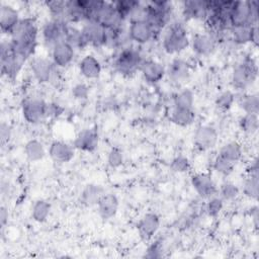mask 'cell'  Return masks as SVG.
Here are the masks:
<instances>
[{"label":"cell","instance_id":"1","mask_svg":"<svg viewBox=\"0 0 259 259\" xmlns=\"http://www.w3.org/2000/svg\"><path fill=\"white\" fill-rule=\"evenodd\" d=\"M38 36V26L34 18H21L10 35L13 50L28 60L35 52Z\"/></svg>","mask_w":259,"mask_h":259},{"label":"cell","instance_id":"2","mask_svg":"<svg viewBox=\"0 0 259 259\" xmlns=\"http://www.w3.org/2000/svg\"><path fill=\"white\" fill-rule=\"evenodd\" d=\"M190 46L187 29L180 21H173L165 28L162 47L168 55H177L184 52Z\"/></svg>","mask_w":259,"mask_h":259},{"label":"cell","instance_id":"3","mask_svg":"<svg viewBox=\"0 0 259 259\" xmlns=\"http://www.w3.org/2000/svg\"><path fill=\"white\" fill-rule=\"evenodd\" d=\"M146 21L159 33L170 23L172 15V3L169 1H150L145 3Z\"/></svg>","mask_w":259,"mask_h":259},{"label":"cell","instance_id":"4","mask_svg":"<svg viewBox=\"0 0 259 259\" xmlns=\"http://www.w3.org/2000/svg\"><path fill=\"white\" fill-rule=\"evenodd\" d=\"M26 59L15 53L10 40H2L0 45L1 73L9 80H14L22 70Z\"/></svg>","mask_w":259,"mask_h":259},{"label":"cell","instance_id":"5","mask_svg":"<svg viewBox=\"0 0 259 259\" xmlns=\"http://www.w3.org/2000/svg\"><path fill=\"white\" fill-rule=\"evenodd\" d=\"M258 15L257 1H234L230 14V25L231 27L256 25L258 24Z\"/></svg>","mask_w":259,"mask_h":259},{"label":"cell","instance_id":"6","mask_svg":"<svg viewBox=\"0 0 259 259\" xmlns=\"http://www.w3.org/2000/svg\"><path fill=\"white\" fill-rule=\"evenodd\" d=\"M144 60L145 59L143 58L141 52L131 45L119 49L114 59L113 67L121 75L131 77L140 71V67Z\"/></svg>","mask_w":259,"mask_h":259},{"label":"cell","instance_id":"7","mask_svg":"<svg viewBox=\"0 0 259 259\" xmlns=\"http://www.w3.org/2000/svg\"><path fill=\"white\" fill-rule=\"evenodd\" d=\"M257 75L258 68L256 62L252 58H245L233 69L231 82L234 88L243 90L251 86L256 81Z\"/></svg>","mask_w":259,"mask_h":259},{"label":"cell","instance_id":"8","mask_svg":"<svg viewBox=\"0 0 259 259\" xmlns=\"http://www.w3.org/2000/svg\"><path fill=\"white\" fill-rule=\"evenodd\" d=\"M21 113L26 122L39 123L48 117V103L39 97H28L22 101Z\"/></svg>","mask_w":259,"mask_h":259},{"label":"cell","instance_id":"9","mask_svg":"<svg viewBox=\"0 0 259 259\" xmlns=\"http://www.w3.org/2000/svg\"><path fill=\"white\" fill-rule=\"evenodd\" d=\"M70 23L65 19L51 18L41 27V37L45 46L52 49L58 42L64 40L65 32Z\"/></svg>","mask_w":259,"mask_h":259},{"label":"cell","instance_id":"10","mask_svg":"<svg viewBox=\"0 0 259 259\" xmlns=\"http://www.w3.org/2000/svg\"><path fill=\"white\" fill-rule=\"evenodd\" d=\"M58 67L53 63V61L41 58L34 57L30 61V71L34 79L39 83L52 82L57 75Z\"/></svg>","mask_w":259,"mask_h":259},{"label":"cell","instance_id":"11","mask_svg":"<svg viewBox=\"0 0 259 259\" xmlns=\"http://www.w3.org/2000/svg\"><path fill=\"white\" fill-rule=\"evenodd\" d=\"M191 185L195 192L204 199L218 194V187L212 177L208 173H195L190 179Z\"/></svg>","mask_w":259,"mask_h":259},{"label":"cell","instance_id":"12","mask_svg":"<svg viewBox=\"0 0 259 259\" xmlns=\"http://www.w3.org/2000/svg\"><path fill=\"white\" fill-rule=\"evenodd\" d=\"M219 135L214 127L210 125H199L193 135V144L199 151H207L215 147Z\"/></svg>","mask_w":259,"mask_h":259},{"label":"cell","instance_id":"13","mask_svg":"<svg viewBox=\"0 0 259 259\" xmlns=\"http://www.w3.org/2000/svg\"><path fill=\"white\" fill-rule=\"evenodd\" d=\"M157 32L147 21H133L130 22L127 28V36L131 41L138 45H144L152 40Z\"/></svg>","mask_w":259,"mask_h":259},{"label":"cell","instance_id":"14","mask_svg":"<svg viewBox=\"0 0 259 259\" xmlns=\"http://www.w3.org/2000/svg\"><path fill=\"white\" fill-rule=\"evenodd\" d=\"M218 42L206 31L194 33L190 38V46L192 51L200 57H207L211 55L217 49Z\"/></svg>","mask_w":259,"mask_h":259},{"label":"cell","instance_id":"15","mask_svg":"<svg viewBox=\"0 0 259 259\" xmlns=\"http://www.w3.org/2000/svg\"><path fill=\"white\" fill-rule=\"evenodd\" d=\"M89 46L101 48L106 46V29L96 21H86L81 28Z\"/></svg>","mask_w":259,"mask_h":259},{"label":"cell","instance_id":"16","mask_svg":"<svg viewBox=\"0 0 259 259\" xmlns=\"http://www.w3.org/2000/svg\"><path fill=\"white\" fill-rule=\"evenodd\" d=\"M182 16L186 20H205L208 14L207 1L186 0L182 2Z\"/></svg>","mask_w":259,"mask_h":259},{"label":"cell","instance_id":"17","mask_svg":"<svg viewBox=\"0 0 259 259\" xmlns=\"http://www.w3.org/2000/svg\"><path fill=\"white\" fill-rule=\"evenodd\" d=\"M160 218L155 212L145 213L140 221L138 222V232L142 240L149 241L151 240L160 228Z\"/></svg>","mask_w":259,"mask_h":259},{"label":"cell","instance_id":"18","mask_svg":"<svg viewBox=\"0 0 259 259\" xmlns=\"http://www.w3.org/2000/svg\"><path fill=\"white\" fill-rule=\"evenodd\" d=\"M75 50L65 40L58 42L51 49V57L53 63L58 68L68 67L74 59Z\"/></svg>","mask_w":259,"mask_h":259},{"label":"cell","instance_id":"19","mask_svg":"<svg viewBox=\"0 0 259 259\" xmlns=\"http://www.w3.org/2000/svg\"><path fill=\"white\" fill-rule=\"evenodd\" d=\"M143 78L151 84L160 82L166 75V68L156 60H144L140 67Z\"/></svg>","mask_w":259,"mask_h":259},{"label":"cell","instance_id":"20","mask_svg":"<svg viewBox=\"0 0 259 259\" xmlns=\"http://www.w3.org/2000/svg\"><path fill=\"white\" fill-rule=\"evenodd\" d=\"M49 156L56 163H68L75 156V148L66 142L54 141L50 145Z\"/></svg>","mask_w":259,"mask_h":259},{"label":"cell","instance_id":"21","mask_svg":"<svg viewBox=\"0 0 259 259\" xmlns=\"http://www.w3.org/2000/svg\"><path fill=\"white\" fill-rule=\"evenodd\" d=\"M166 75L174 83H183L190 76V67L181 58H174L166 68Z\"/></svg>","mask_w":259,"mask_h":259},{"label":"cell","instance_id":"22","mask_svg":"<svg viewBox=\"0 0 259 259\" xmlns=\"http://www.w3.org/2000/svg\"><path fill=\"white\" fill-rule=\"evenodd\" d=\"M99 145V136L95 130L85 128L75 138L73 146L75 149L83 152H94Z\"/></svg>","mask_w":259,"mask_h":259},{"label":"cell","instance_id":"23","mask_svg":"<svg viewBox=\"0 0 259 259\" xmlns=\"http://www.w3.org/2000/svg\"><path fill=\"white\" fill-rule=\"evenodd\" d=\"M65 19L71 23L87 21V0L66 1Z\"/></svg>","mask_w":259,"mask_h":259},{"label":"cell","instance_id":"24","mask_svg":"<svg viewBox=\"0 0 259 259\" xmlns=\"http://www.w3.org/2000/svg\"><path fill=\"white\" fill-rule=\"evenodd\" d=\"M18 11L8 4H2L0 8V28L4 34L11 35L20 21Z\"/></svg>","mask_w":259,"mask_h":259},{"label":"cell","instance_id":"25","mask_svg":"<svg viewBox=\"0 0 259 259\" xmlns=\"http://www.w3.org/2000/svg\"><path fill=\"white\" fill-rule=\"evenodd\" d=\"M118 198L113 193H104L97 203L98 214L105 221L114 218L118 211Z\"/></svg>","mask_w":259,"mask_h":259},{"label":"cell","instance_id":"26","mask_svg":"<svg viewBox=\"0 0 259 259\" xmlns=\"http://www.w3.org/2000/svg\"><path fill=\"white\" fill-rule=\"evenodd\" d=\"M79 73L86 79H97L101 75L102 67L99 60L93 55H85L78 64Z\"/></svg>","mask_w":259,"mask_h":259},{"label":"cell","instance_id":"27","mask_svg":"<svg viewBox=\"0 0 259 259\" xmlns=\"http://www.w3.org/2000/svg\"><path fill=\"white\" fill-rule=\"evenodd\" d=\"M104 193V189L101 185L93 183L87 184L81 192L80 201L85 206H94L97 205Z\"/></svg>","mask_w":259,"mask_h":259},{"label":"cell","instance_id":"28","mask_svg":"<svg viewBox=\"0 0 259 259\" xmlns=\"http://www.w3.org/2000/svg\"><path fill=\"white\" fill-rule=\"evenodd\" d=\"M64 40L69 44L75 51L76 50H84L89 45L82 32V30L72 24H69L66 32Z\"/></svg>","mask_w":259,"mask_h":259},{"label":"cell","instance_id":"29","mask_svg":"<svg viewBox=\"0 0 259 259\" xmlns=\"http://www.w3.org/2000/svg\"><path fill=\"white\" fill-rule=\"evenodd\" d=\"M218 155L235 164L240 161L243 156L242 145L237 141L227 142L221 146Z\"/></svg>","mask_w":259,"mask_h":259},{"label":"cell","instance_id":"30","mask_svg":"<svg viewBox=\"0 0 259 259\" xmlns=\"http://www.w3.org/2000/svg\"><path fill=\"white\" fill-rule=\"evenodd\" d=\"M170 121L178 126H188L193 123L195 119V113L193 109L179 108L173 106L170 111Z\"/></svg>","mask_w":259,"mask_h":259},{"label":"cell","instance_id":"31","mask_svg":"<svg viewBox=\"0 0 259 259\" xmlns=\"http://www.w3.org/2000/svg\"><path fill=\"white\" fill-rule=\"evenodd\" d=\"M24 154L28 161L37 162L42 160L46 156V149L40 141L31 139L24 145Z\"/></svg>","mask_w":259,"mask_h":259},{"label":"cell","instance_id":"32","mask_svg":"<svg viewBox=\"0 0 259 259\" xmlns=\"http://www.w3.org/2000/svg\"><path fill=\"white\" fill-rule=\"evenodd\" d=\"M251 27L249 25L242 26H232L229 29L231 40L238 46H245L250 42Z\"/></svg>","mask_w":259,"mask_h":259},{"label":"cell","instance_id":"33","mask_svg":"<svg viewBox=\"0 0 259 259\" xmlns=\"http://www.w3.org/2000/svg\"><path fill=\"white\" fill-rule=\"evenodd\" d=\"M51 204L45 199H37L31 207V218L36 223H45L51 213Z\"/></svg>","mask_w":259,"mask_h":259},{"label":"cell","instance_id":"34","mask_svg":"<svg viewBox=\"0 0 259 259\" xmlns=\"http://www.w3.org/2000/svg\"><path fill=\"white\" fill-rule=\"evenodd\" d=\"M239 127L247 135H254L259 127L258 114L244 113L239 119Z\"/></svg>","mask_w":259,"mask_h":259},{"label":"cell","instance_id":"35","mask_svg":"<svg viewBox=\"0 0 259 259\" xmlns=\"http://www.w3.org/2000/svg\"><path fill=\"white\" fill-rule=\"evenodd\" d=\"M173 103L175 107L179 108H189L193 109L194 104V94L193 92L188 89H182L179 92H177L173 97Z\"/></svg>","mask_w":259,"mask_h":259},{"label":"cell","instance_id":"36","mask_svg":"<svg viewBox=\"0 0 259 259\" xmlns=\"http://www.w3.org/2000/svg\"><path fill=\"white\" fill-rule=\"evenodd\" d=\"M239 105L245 113L258 114L259 112V97L256 93L245 94L240 99Z\"/></svg>","mask_w":259,"mask_h":259},{"label":"cell","instance_id":"37","mask_svg":"<svg viewBox=\"0 0 259 259\" xmlns=\"http://www.w3.org/2000/svg\"><path fill=\"white\" fill-rule=\"evenodd\" d=\"M258 185H259V175H247L242 186V191L244 195L251 199L256 200L259 195Z\"/></svg>","mask_w":259,"mask_h":259},{"label":"cell","instance_id":"38","mask_svg":"<svg viewBox=\"0 0 259 259\" xmlns=\"http://www.w3.org/2000/svg\"><path fill=\"white\" fill-rule=\"evenodd\" d=\"M139 2L140 1H136V0H119V1H114L113 5L116 12L120 16V18L123 21H125V20H128L134 8L138 5Z\"/></svg>","mask_w":259,"mask_h":259},{"label":"cell","instance_id":"39","mask_svg":"<svg viewBox=\"0 0 259 259\" xmlns=\"http://www.w3.org/2000/svg\"><path fill=\"white\" fill-rule=\"evenodd\" d=\"M218 192L224 200H234L239 196L240 189L235 183L231 181H225L221 184Z\"/></svg>","mask_w":259,"mask_h":259},{"label":"cell","instance_id":"40","mask_svg":"<svg viewBox=\"0 0 259 259\" xmlns=\"http://www.w3.org/2000/svg\"><path fill=\"white\" fill-rule=\"evenodd\" d=\"M234 102H235V94L231 90H226L219 93L214 99L215 106L223 111L229 110L233 106Z\"/></svg>","mask_w":259,"mask_h":259},{"label":"cell","instance_id":"41","mask_svg":"<svg viewBox=\"0 0 259 259\" xmlns=\"http://www.w3.org/2000/svg\"><path fill=\"white\" fill-rule=\"evenodd\" d=\"M45 4H46V7L48 8L52 18L65 19L66 1H64V0H52V1L45 2Z\"/></svg>","mask_w":259,"mask_h":259},{"label":"cell","instance_id":"42","mask_svg":"<svg viewBox=\"0 0 259 259\" xmlns=\"http://www.w3.org/2000/svg\"><path fill=\"white\" fill-rule=\"evenodd\" d=\"M234 163L222 158L221 156L217 155L212 161V168L215 172L223 176H230L234 171Z\"/></svg>","mask_w":259,"mask_h":259},{"label":"cell","instance_id":"43","mask_svg":"<svg viewBox=\"0 0 259 259\" xmlns=\"http://www.w3.org/2000/svg\"><path fill=\"white\" fill-rule=\"evenodd\" d=\"M223 207H224V199L220 195L215 194L207 199V202L205 205V211L209 217L215 218L223 210Z\"/></svg>","mask_w":259,"mask_h":259},{"label":"cell","instance_id":"44","mask_svg":"<svg viewBox=\"0 0 259 259\" xmlns=\"http://www.w3.org/2000/svg\"><path fill=\"white\" fill-rule=\"evenodd\" d=\"M170 169L175 173H184L190 169V162L185 156H177L172 159Z\"/></svg>","mask_w":259,"mask_h":259},{"label":"cell","instance_id":"45","mask_svg":"<svg viewBox=\"0 0 259 259\" xmlns=\"http://www.w3.org/2000/svg\"><path fill=\"white\" fill-rule=\"evenodd\" d=\"M107 163L111 168H118L123 163V153L117 148L113 147L109 150L107 154Z\"/></svg>","mask_w":259,"mask_h":259},{"label":"cell","instance_id":"46","mask_svg":"<svg viewBox=\"0 0 259 259\" xmlns=\"http://www.w3.org/2000/svg\"><path fill=\"white\" fill-rule=\"evenodd\" d=\"M162 252H163L162 243L159 241H155L151 245H149L145 256L148 258H160L162 257Z\"/></svg>","mask_w":259,"mask_h":259},{"label":"cell","instance_id":"47","mask_svg":"<svg viewBox=\"0 0 259 259\" xmlns=\"http://www.w3.org/2000/svg\"><path fill=\"white\" fill-rule=\"evenodd\" d=\"M72 94L76 99H85L89 94V87L85 83H78L72 87Z\"/></svg>","mask_w":259,"mask_h":259},{"label":"cell","instance_id":"48","mask_svg":"<svg viewBox=\"0 0 259 259\" xmlns=\"http://www.w3.org/2000/svg\"><path fill=\"white\" fill-rule=\"evenodd\" d=\"M11 134H12V130L10 125L5 122H2L0 124V141L2 145L6 144L10 140Z\"/></svg>","mask_w":259,"mask_h":259},{"label":"cell","instance_id":"49","mask_svg":"<svg viewBox=\"0 0 259 259\" xmlns=\"http://www.w3.org/2000/svg\"><path fill=\"white\" fill-rule=\"evenodd\" d=\"M63 108L56 103H48V117L49 116H58L62 113Z\"/></svg>","mask_w":259,"mask_h":259},{"label":"cell","instance_id":"50","mask_svg":"<svg viewBox=\"0 0 259 259\" xmlns=\"http://www.w3.org/2000/svg\"><path fill=\"white\" fill-rule=\"evenodd\" d=\"M250 42H251L254 47H258V45H259V28H258V24L253 25V26L251 27Z\"/></svg>","mask_w":259,"mask_h":259},{"label":"cell","instance_id":"51","mask_svg":"<svg viewBox=\"0 0 259 259\" xmlns=\"http://www.w3.org/2000/svg\"><path fill=\"white\" fill-rule=\"evenodd\" d=\"M247 175H259V165L257 158H255L247 168Z\"/></svg>","mask_w":259,"mask_h":259},{"label":"cell","instance_id":"52","mask_svg":"<svg viewBox=\"0 0 259 259\" xmlns=\"http://www.w3.org/2000/svg\"><path fill=\"white\" fill-rule=\"evenodd\" d=\"M8 223V209L5 206L0 207V226L4 228Z\"/></svg>","mask_w":259,"mask_h":259},{"label":"cell","instance_id":"53","mask_svg":"<svg viewBox=\"0 0 259 259\" xmlns=\"http://www.w3.org/2000/svg\"><path fill=\"white\" fill-rule=\"evenodd\" d=\"M251 219L253 221L255 228L257 229V227H258V207L257 206H254L251 209Z\"/></svg>","mask_w":259,"mask_h":259}]
</instances>
